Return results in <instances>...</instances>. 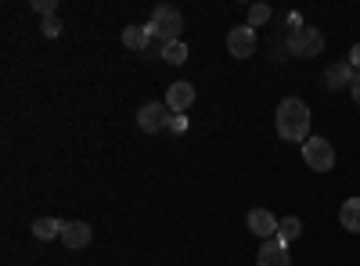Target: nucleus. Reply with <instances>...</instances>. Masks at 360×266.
<instances>
[{"label": "nucleus", "mask_w": 360, "mask_h": 266, "mask_svg": "<svg viewBox=\"0 0 360 266\" xmlns=\"http://www.w3.org/2000/svg\"><path fill=\"white\" fill-rule=\"evenodd\" d=\"M310 119H314V112L303 98H281L278 105V115H274V126H278V137L281 140H310Z\"/></svg>", "instance_id": "obj_1"}, {"label": "nucleus", "mask_w": 360, "mask_h": 266, "mask_svg": "<svg viewBox=\"0 0 360 266\" xmlns=\"http://www.w3.org/2000/svg\"><path fill=\"white\" fill-rule=\"evenodd\" d=\"M148 29H152V36H155V40L173 44V40H180L184 18H180V11L169 8V4H155V8H152V18H148Z\"/></svg>", "instance_id": "obj_2"}, {"label": "nucleus", "mask_w": 360, "mask_h": 266, "mask_svg": "<svg viewBox=\"0 0 360 266\" xmlns=\"http://www.w3.org/2000/svg\"><path fill=\"white\" fill-rule=\"evenodd\" d=\"M285 51L295 54V58H317L324 51V33H321L317 25H295L292 33H288Z\"/></svg>", "instance_id": "obj_3"}, {"label": "nucleus", "mask_w": 360, "mask_h": 266, "mask_svg": "<svg viewBox=\"0 0 360 266\" xmlns=\"http://www.w3.org/2000/svg\"><path fill=\"white\" fill-rule=\"evenodd\" d=\"M303 159H307V166H310L314 173H332V166H335V147L328 144L324 137H310V140H303Z\"/></svg>", "instance_id": "obj_4"}, {"label": "nucleus", "mask_w": 360, "mask_h": 266, "mask_svg": "<svg viewBox=\"0 0 360 266\" xmlns=\"http://www.w3.org/2000/svg\"><path fill=\"white\" fill-rule=\"evenodd\" d=\"M169 108H166V101H148V105H141L137 108V130H144V133H159V130H166L169 126Z\"/></svg>", "instance_id": "obj_5"}, {"label": "nucleus", "mask_w": 360, "mask_h": 266, "mask_svg": "<svg viewBox=\"0 0 360 266\" xmlns=\"http://www.w3.org/2000/svg\"><path fill=\"white\" fill-rule=\"evenodd\" d=\"M227 51H231V58H238V62L252 58V51H256V33H252V25H234L231 33H227Z\"/></svg>", "instance_id": "obj_6"}, {"label": "nucleus", "mask_w": 360, "mask_h": 266, "mask_svg": "<svg viewBox=\"0 0 360 266\" xmlns=\"http://www.w3.org/2000/svg\"><path fill=\"white\" fill-rule=\"evenodd\" d=\"M191 105H195V83H188V79L169 83V91H166V108H169L173 115H180V112H188Z\"/></svg>", "instance_id": "obj_7"}, {"label": "nucleus", "mask_w": 360, "mask_h": 266, "mask_svg": "<svg viewBox=\"0 0 360 266\" xmlns=\"http://www.w3.org/2000/svg\"><path fill=\"white\" fill-rule=\"evenodd\" d=\"M245 227L256 234V238H263V241L278 238V220H274V213H266V209H252L245 216Z\"/></svg>", "instance_id": "obj_8"}, {"label": "nucleus", "mask_w": 360, "mask_h": 266, "mask_svg": "<svg viewBox=\"0 0 360 266\" xmlns=\"http://www.w3.org/2000/svg\"><path fill=\"white\" fill-rule=\"evenodd\" d=\"M256 266H292L288 245H281L278 238L263 241V248H259V255H256Z\"/></svg>", "instance_id": "obj_9"}, {"label": "nucleus", "mask_w": 360, "mask_h": 266, "mask_svg": "<svg viewBox=\"0 0 360 266\" xmlns=\"http://www.w3.org/2000/svg\"><path fill=\"white\" fill-rule=\"evenodd\" d=\"M90 238H94V230H90V223H65L62 227V245L65 248H72V252H79V248H86L90 245Z\"/></svg>", "instance_id": "obj_10"}, {"label": "nucleus", "mask_w": 360, "mask_h": 266, "mask_svg": "<svg viewBox=\"0 0 360 266\" xmlns=\"http://www.w3.org/2000/svg\"><path fill=\"white\" fill-rule=\"evenodd\" d=\"M353 76H356V69L349 62H339V65H328L324 83H328V91H339V86H353Z\"/></svg>", "instance_id": "obj_11"}, {"label": "nucleus", "mask_w": 360, "mask_h": 266, "mask_svg": "<svg viewBox=\"0 0 360 266\" xmlns=\"http://www.w3.org/2000/svg\"><path fill=\"white\" fill-rule=\"evenodd\" d=\"M123 44H127L130 51L144 54L148 47H152V29H148V25H127V29H123Z\"/></svg>", "instance_id": "obj_12"}, {"label": "nucleus", "mask_w": 360, "mask_h": 266, "mask_svg": "<svg viewBox=\"0 0 360 266\" xmlns=\"http://www.w3.org/2000/svg\"><path fill=\"white\" fill-rule=\"evenodd\" d=\"M339 223H342V230L360 234V198H346V201H342V209H339Z\"/></svg>", "instance_id": "obj_13"}, {"label": "nucleus", "mask_w": 360, "mask_h": 266, "mask_svg": "<svg viewBox=\"0 0 360 266\" xmlns=\"http://www.w3.org/2000/svg\"><path fill=\"white\" fill-rule=\"evenodd\" d=\"M62 227H65V220H54V216L47 220L44 216V220L33 223V238L37 241H54V238H62Z\"/></svg>", "instance_id": "obj_14"}, {"label": "nucleus", "mask_w": 360, "mask_h": 266, "mask_svg": "<svg viewBox=\"0 0 360 266\" xmlns=\"http://www.w3.org/2000/svg\"><path fill=\"white\" fill-rule=\"evenodd\" d=\"M299 234H303V220H299V216H285V220L278 223V241H281V245H292Z\"/></svg>", "instance_id": "obj_15"}, {"label": "nucleus", "mask_w": 360, "mask_h": 266, "mask_svg": "<svg viewBox=\"0 0 360 266\" xmlns=\"http://www.w3.org/2000/svg\"><path fill=\"white\" fill-rule=\"evenodd\" d=\"M162 62H166V65H184V62H188V44H184V40H173V44H166Z\"/></svg>", "instance_id": "obj_16"}, {"label": "nucleus", "mask_w": 360, "mask_h": 266, "mask_svg": "<svg viewBox=\"0 0 360 266\" xmlns=\"http://www.w3.org/2000/svg\"><path fill=\"white\" fill-rule=\"evenodd\" d=\"M270 15H274V11H270V4H252V8H249V25L256 29V25L270 22Z\"/></svg>", "instance_id": "obj_17"}, {"label": "nucleus", "mask_w": 360, "mask_h": 266, "mask_svg": "<svg viewBox=\"0 0 360 266\" xmlns=\"http://www.w3.org/2000/svg\"><path fill=\"white\" fill-rule=\"evenodd\" d=\"M40 29H44V36H47V40L62 36V22H58V18H44V25H40Z\"/></svg>", "instance_id": "obj_18"}, {"label": "nucleus", "mask_w": 360, "mask_h": 266, "mask_svg": "<svg viewBox=\"0 0 360 266\" xmlns=\"http://www.w3.org/2000/svg\"><path fill=\"white\" fill-rule=\"evenodd\" d=\"M33 8H37L44 18H54V11H58V0H33Z\"/></svg>", "instance_id": "obj_19"}, {"label": "nucleus", "mask_w": 360, "mask_h": 266, "mask_svg": "<svg viewBox=\"0 0 360 266\" xmlns=\"http://www.w3.org/2000/svg\"><path fill=\"white\" fill-rule=\"evenodd\" d=\"M166 130H173V133H184L188 130V119H184V115H169V126Z\"/></svg>", "instance_id": "obj_20"}, {"label": "nucleus", "mask_w": 360, "mask_h": 266, "mask_svg": "<svg viewBox=\"0 0 360 266\" xmlns=\"http://www.w3.org/2000/svg\"><path fill=\"white\" fill-rule=\"evenodd\" d=\"M349 65H353V69H356V72H360V44H356V47H353V51H349Z\"/></svg>", "instance_id": "obj_21"}, {"label": "nucleus", "mask_w": 360, "mask_h": 266, "mask_svg": "<svg viewBox=\"0 0 360 266\" xmlns=\"http://www.w3.org/2000/svg\"><path fill=\"white\" fill-rule=\"evenodd\" d=\"M349 91H353V101H356V105H360V72H356V76H353V86H349Z\"/></svg>", "instance_id": "obj_22"}]
</instances>
